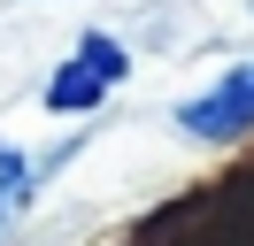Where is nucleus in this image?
Returning <instances> with one entry per match:
<instances>
[{
    "mask_svg": "<svg viewBox=\"0 0 254 246\" xmlns=\"http://www.w3.org/2000/svg\"><path fill=\"white\" fill-rule=\"evenodd\" d=\"M39 177H47V162H31V154H23L16 138H0V231H8L23 208H31Z\"/></svg>",
    "mask_w": 254,
    "mask_h": 246,
    "instance_id": "7ed1b4c3",
    "label": "nucleus"
},
{
    "mask_svg": "<svg viewBox=\"0 0 254 246\" xmlns=\"http://www.w3.org/2000/svg\"><path fill=\"white\" fill-rule=\"evenodd\" d=\"M177 131H185V138H208V146L247 138L254 131V62H239V69H223L208 92L177 100Z\"/></svg>",
    "mask_w": 254,
    "mask_h": 246,
    "instance_id": "f03ea898",
    "label": "nucleus"
},
{
    "mask_svg": "<svg viewBox=\"0 0 254 246\" xmlns=\"http://www.w3.org/2000/svg\"><path fill=\"white\" fill-rule=\"evenodd\" d=\"M124 77H131V54L108 39V31H85V39L54 62V77H47L39 100H47V116H85V108H100Z\"/></svg>",
    "mask_w": 254,
    "mask_h": 246,
    "instance_id": "f257e3e1",
    "label": "nucleus"
}]
</instances>
